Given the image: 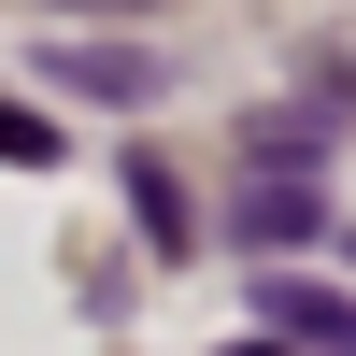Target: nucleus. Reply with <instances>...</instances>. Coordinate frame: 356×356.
<instances>
[{"label": "nucleus", "instance_id": "f257e3e1", "mask_svg": "<svg viewBox=\"0 0 356 356\" xmlns=\"http://www.w3.org/2000/svg\"><path fill=\"white\" fill-rule=\"evenodd\" d=\"M257 314H271L285 342H314V356H356V314H342V300H314V285H257Z\"/></svg>", "mask_w": 356, "mask_h": 356}, {"label": "nucleus", "instance_id": "f03ea898", "mask_svg": "<svg viewBox=\"0 0 356 356\" xmlns=\"http://www.w3.org/2000/svg\"><path fill=\"white\" fill-rule=\"evenodd\" d=\"M243 228H257V243H300V228H314V186H257Z\"/></svg>", "mask_w": 356, "mask_h": 356}, {"label": "nucleus", "instance_id": "7ed1b4c3", "mask_svg": "<svg viewBox=\"0 0 356 356\" xmlns=\"http://www.w3.org/2000/svg\"><path fill=\"white\" fill-rule=\"evenodd\" d=\"M57 86H100V100H143L157 72H143V57H57Z\"/></svg>", "mask_w": 356, "mask_h": 356}, {"label": "nucleus", "instance_id": "20e7f679", "mask_svg": "<svg viewBox=\"0 0 356 356\" xmlns=\"http://www.w3.org/2000/svg\"><path fill=\"white\" fill-rule=\"evenodd\" d=\"M0 157H57V129H43V114H15V100H0Z\"/></svg>", "mask_w": 356, "mask_h": 356}, {"label": "nucleus", "instance_id": "39448f33", "mask_svg": "<svg viewBox=\"0 0 356 356\" xmlns=\"http://www.w3.org/2000/svg\"><path fill=\"white\" fill-rule=\"evenodd\" d=\"M57 15H157V0H57Z\"/></svg>", "mask_w": 356, "mask_h": 356}]
</instances>
